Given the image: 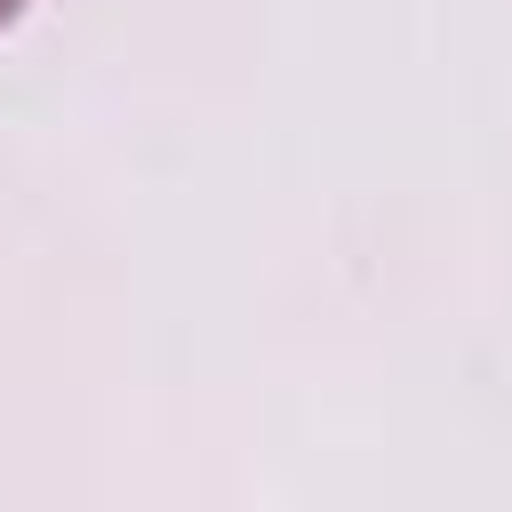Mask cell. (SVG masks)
<instances>
[{"label":"cell","instance_id":"1","mask_svg":"<svg viewBox=\"0 0 512 512\" xmlns=\"http://www.w3.org/2000/svg\"><path fill=\"white\" fill-rule=\"evenodd\" d=\"M16 8H24V0H0V24H8V16H16Z\"/></svg>","mask_w":512,"mask_h":512}]
</instances>
